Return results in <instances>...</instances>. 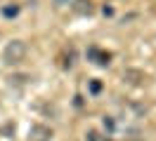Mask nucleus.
<instances>
[{"label":"nucleus","instance_id":"1","mask_svg":"<svg viewBox=\"0 0 156 141\" xmlns=\"http://www.w3.org/2000/svg\"><path fill=\"white\" fill-rule=\"evenodd\" d=\"M24 56H26V42L24 40H12L5 45V52H2V59H5V64H21L24 61Z\"/></svg>","mask_w":156,"mask_h":141},{"label":"nucleus","instance_id":"2","mask_svg":"<svg viewBox=\"0 0 156 141\" xmlns=\"http://www.w3.org/2000/svg\"><path fill=\"white\" fill-rule=\"evenodd\" d=\"M73 12L88 17V14L95 12V2H92V0H73Z\"/></svg>","mask_w":156,"mask_h":141},{"label":"nucleus","instance_id":"3","mask_svg":"<svg viewBox=\"0 0 156 141\" xmlns=\"http://www.w3.org/2000/svg\"><path fill=\"white\" fill-rule=\"evenodd\" d=\"M31 136H33V141H45L52 136V132L48 127H43V125H36V127H31Z\"/></svg>","mask_w":156,"mask_h":141},{"label":"nucleus","instance_id":"4","mask_svg":"<svg viewBox=\"0 0 156 141\" xmlns=\"http://www.w3.org/2000/svg\"><path fill=\"white\" fill-rule=\"evenodd\" d=\"M142 78H144V75L140 73V71H133V68L123 73V80H128V82H133V85H137V82H140V80H142Z\"/></svg>","mask_w":156,"mask_h":141},{"label":"nucleus","instance_id":"5","mask_svg":"<svg viewBox=\"0 0 156 141\" xmlns=\"http://www.w3.org/2000/svg\"><path fill=\"white\" fill-rule=\"evenodd\" d=\"M90 56H95L99 66H107V64H109V59H111L109 54H104V52H99V49H90Z\"/></svg>","mask_w":156,"mask_h":141},{"label":"nucleus","instance_id":"6","mask_svg":"<svg viewBox=\"0 0 156 141\" xmlns=\"http://www.w3.org/2000/svg\"><path fill=\"white\" fill-rule=\"evenodd\" d=\"M10 80H14L17 85H24L26 80H31V78H29V75H14V78H10Z\"/></svg>","mask_w":156,"mask_h":141},{"label":"nucleus","instance_id":"7","mask_svg":"<svg viewBox=\"0 0 156 141\" xmlns=\"http://www.w3.org/2000/svg\"><path fill=\"white\" fill-rule=\"evenodd\" d=\"M99 89H102V85H99L97 80H92V82H90V92H92V94H97Z\"/></svg>","mask_w":156,"mask_h":141},{"label":"nucleus","instance_id":"8","mask_svg":"<svg viewBox=\"0 0 156 141\" xmlns=\"http://www.w3.org/2000/svg\"><path fill=\"white\" fill-rule=\"evenodd\" d=\"M19 12V7H5V17H14Z\"/></svg>","mask_w":156,"mask_h":141},{"label":"nucleus","instance_id":"9","mask_svg":"<svg viewBox=\"0 0 156 141\" xmlns=\"http://www.w3.org/2000/svg\"><path fill=\"white\" fill-rule=\"evenodd\" d=\"M104 127H107V129H111V127H114V120H111V118H104Z\"/></svg>","mask_w":156,"mask_h":141},{"label":"nucleus","instance_id":"10","mask_svg":"<svg viewBox=\"0 0 156 141\" xmlns=\"http://www.w3.org/2000/svg\"><path fill=\"white\" fill-rule=\"evenodd\" d=\"M55 5H57V7H62V5H69V0H55Z\"/></svg>","mask_w":156,"mask_h":141}]
</instances>
